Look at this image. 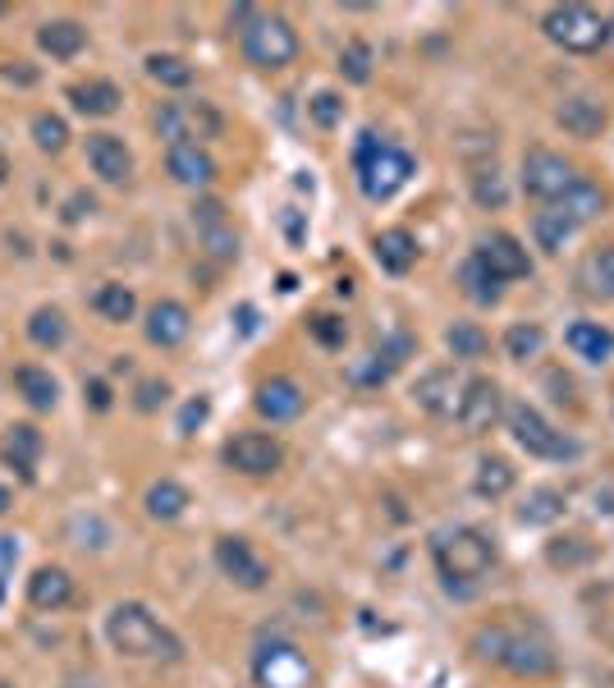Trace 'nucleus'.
Listing matches in <instances>:
<instances>
[{
    "instance_id": "nucleus-11",
    "label": "nucleus",
    "mask_w": 614,
    "mask_h": 688,
    "mask_svg": "<svg viewBox=\"0 0 614 688\" xmlns=\"http://www.w3.org/2000/svg\"><path fill=\"white\" fill-rule=\"evenodd\" d=\"M280 441L276 436H266V432H239L235 441H225V464L235 469V473H248V478H266V473H276L280 469Z\"/></svg>"
},
{
    "instance_id": "nucleus-24",
    "label": "nucleus",
    "mask_w": 614,
    "mask_h": 688,
    "mask_svg": "<svg viewBox=\"0 0 614 688\" xmlns=\"http://www.w3.org/2000/svg\"><path fill=\"white\" fill-rule=\"evenodd\" d=\"M564 340H568V350L578 358H587V363H605L614 354V331L601 326V322H573L564 331Z\"/></svg>"
},
{
    "instance_id": "nucleus-17",
    "label": "nucleus",
    "mask_w": 614,
    "mask_h": 688,
    "mask_svg": "<svg viewBox=\"0 0 614 688\" xmlns=\"http://www.w3.org/2000/svg\"><path fill=\"white\" fill-rule=\"evenodd\" d=\"M252 404H257L261 417H271V423H294V417L303 413V404H307V395H303L298 381L276 376V381H261Z\"/></svg>"
},
{
    "instance_id": "nucleus-6",
    "label": "nucleus",
    "mask_w": 614,
    "mask_h": 688,
    "mask_svg": "<svg viewBox=\"0 0 614 688\" xmlns=\"http://www.w3.org/2000/svg\"><path fill=\"white\" fill-rule=\"evenodd\" d=\"M220 129H225L220 110L211 101H202V97H179V101H166L157 110V134L170 147H179V142L202 147L207 138H220Z\"/></svg>"
},
{
    "instance_id": "nucleus-28",
    "label": "nucleus",
    "mask_w": 614,
    "mask_h": 688,
    "mask_svg": "<svg viewBox=\"0 0 614 688\" xmlns=\"http://www.w3.org/2000/svg\"><path fill=\"white\" fill-rule=\"evenodd\" d=\"M551 207H559L573 225H587V220H596L601 212H605V188L601 184H587V179H578L568 188V194L559 198V203H551Z\"/></svg>"
},
{
    "instance_id": "nucleus-42",
    "label": "nucleus",
    "mask_w": 614,
    "mask_h": 688,
    "mask_svg": "<svg viewBox=\"0 0 614 688\" xmlns=\"http://www.w3.org/2000/svg\"><path fill=\"white\" fill-rule=\"evenodd\" d=\"M32 142L42 147V151H65V142H69V125L60 120V115H51V110L32 115Z\"/></svg>"
},
{
    "instance_id": "nucleus-54",
    "label": "nucleus",
    "mask_w": 614,
    "mask_h": 688,
    "mask_svg": "<svg viewBox=\"0 0 614 688\" xmlns=\"http://www.w3.org/2000/svg\"><path fill=\"white\" fill-rule=\"evenodd\" d=\"M610 42H614V19H610Z\"/></svg>"
},
{
    "instance_id": "nucleus-2",
    "label": "nucleus",
    "mask_w": 614,
    "mask_h": 688,
    "mask_svg": "<svg viewBox=\"0 0 614 688\" xmlns=\"http://www.w3.org/2000/svg\"><path fill=\"white\" fill-rule=\"evenodd\" d=\"M432 560H436L449 592L454 588H473V583L486 579L491 564H495V542L482 528H468V523L464 528H445V532L432 538Z\"/></svg>"
},
{
    "instance_id": "nucleus-43",
    "label": "nucleus",
    "mask_w": 614,
    "mask_h": 688,
    "mask_svg": "<svg viewBox=\"0 0 614 688\" xmlns=\"http://www.w3.org/2000/svg\"><path fill=\"white\" fill-rule=\"evenodd\" d=\"M339 73L349 83H367L372 79V47L367 42H349L339 51Z\"/></svg>"
},
{
    "instance_id": "nucleus-3",
    "label": "nucleus",
    "mask_w": 614,
    "mask_h": 688,
    "mask_svg": "<svg viewBox=\"0 0 614 688\" xmlns=\"http://www.w3.org/2000/svg\"><path fill=\"white\" fill-rule=\"evenodd\" d=\"M473 647H477V657H482V661H495V666L509 670V675H527V679H536V675H551V670H555L551 642H546V638H536V633H527V629L486 625V629H477Z\"/></svg>"
},
{
    "instance_id": "nucleus-44",
    "label": "nucleus",
    "mask_w": 614,
    "mask_h": 688,
    "mask_svg": "<svg viewBox=\"0 0 614 688\" xmlns=\"http://www.w3.org/2000/svg\"><path fill=\"white\" fill-rule=\"evenodd\" d=\"M307 331H313V340L326 344V350H339V344L349 340V326H344L339 317H330V313H317L313 322H307Z\"/></svg>"
},
{
    "instance_id": "nucleus-55",
    "label": "nucleus",
    "mask_w": 614,
    "mask_h": 688,
    "mask_svg": "<svg viewBox=\"0 0 614 688\" xmlns=\"http://www.w3.org/2000/svg\"><path fill=\"white\" fill-rule=\"evenodd\" d=\"M0 14H10V6H0Z\"/></svg>"
},
{
    "instance_id": "nucleus-48",
    "label": "nucleus",
    "mask_w": 614,
    "mask_h": 688,
    "mask_svg": "<svg viewBox=\"0 0 614 688\" xmlns=\"http://www.w3.org/2000/svg\"><path fill=\"white\" fill-rule=\"evenodd\" d=\"M166 400H170V386H166V381H142V386H138V400H133V404H138L142 413H151V409H161Z\"/></svg>"
},
{
    "instance_id": "nucleus-9",
    "label": "nucleus",
    "mask_w": 614,
    "mask_h": 688,
    "mask_svg": "<svg viewBox=\"0 0 614 688\" xmlns=\"http://www.w3.org/2000/svg\"><path fill=\"white\" fill-rule=\"evenodd\" d=\"M573 184H578V175H573V166L559 157V151H551V147H532L527 157H523V188H527L532 198L559 203Z\"/></svg>"
},
{
    "instance_id": "nucleus-41",
    "label": "nucleus",
    "mask_w": 614,
    "mask_h": 688,
    "mask_svg": "<svg viewBox=\"0 0 614 688\" xmlns=\"http://www.w3.org/2000/svg\"><path fill=\"white\" fill-rule=\"evenodd\" d=\"M514 486V469H509V459H482L477 464V495H505Z\"/></svg>"
},
{
    "instance_id": "nucleus-35",
    "label": "nucleus",
    "mask_w": 614,
    "mask_h": 688,
    "mask_svg": "<svg viewBox=\"0 0 614 688\" xmlns=\"http://www.w3.org/2000/svg\"><path fill=\"white\" fill-rule=\"evenodd\" d=\"M28 340L37 350H60L65 344V313L60 308H37L28 317Z\"/></svg>"
},
{
    "instance_id": "nucleus-26",
    "label": "nucleus",
    "mask_w": 614,
    "mask_h": 688,
    "mask_svg": "<svg viewBox=\"0 0 614 688\" xmlns=\"http://www.w3.org/2000/svg\"><path fill=\"white\" fill-rule=\"evenodd\" d=\"M578 285H583V294H592V298H614V244L592 248V253L583 257Z\"/></svg>"
},
{
    "instance_id": "nucleus-53",
    "label": "nucleus",
    "mask_w": 614,
    "mask_h": 688,
    "mask_svg": "<svg viewBox=\"0 0 614 688\" xmlns=\"http://www.w3.org/2000/svg\"><path fill=\"white\" fill-rule=\"evenodd\" d=\"M6 510H10V491H6V486H0V514H6Z\"/></svg>"
},
{
    "instance_id": "nucleus-23",
    "label": "nucleus",
    "mask_w": 614,
    "mask_h": 688,
    "mask_svg": "<svg viewBox=\"0 0 614 688\" xmlns=\"http://www.w3.org/2000/svg\"><path fill=\"white\" fill-rule=\"evenodd\" d=\"M69 101H73V110H79V115H88V120H106V115L120 110L125 92L115 88L110 79H88V83L69 88Z\"/></svg>"
},
{
    "instance_id": "nucleus-32",
    "label": "nucleus",
    "mask_w": 614,
    "mask_h": 688,
    "mask_svg": "<svg viewBox=\"0 0 614 688\" xmlns=\"http://www.w3.org/2000/svg\"><path fill=\"white\" fill-rule=\"evenodd\" d=\"M458 285H464V294L473 303H482V308H491V303H501V281H495L486 266L477 257H468L464 266H458Z\"/></svg>"
},
{
    "instance_id": "nucleus-14",
    "label": "nucleus",
    "mask_w": 614,
    "mask_h": 688,
    "mask_svg": "<svg viewBox=\"0 0 614 688\" xmlns=\"http://www.w3.org/2000/svg\"><path fill=\"white\" fill-rule=\"evenodd\" d=\"M473 257H477L501 285H505V281L532 276V257H527V248H523L514 235H486V239L473 248Z\"/></svg>"
},
{
    "instance_id": "nucleus-10",
    "label": "nucleus",
    "mask_w": 614,
    "mask_h": 688,
    "mask_svg": "<svg viewBox=\"0 0 614 688\" xmlns=\"http://www.w3.org/2000/svg\"><path fill=\"white\" fill-rule=\"evenodd\" d=\"M509 432H514V441H518L527 454H536V459H568V454H578V445H573L564 432H555L532 404H514V409H509Z\"/></svg>"
},
{
    "instance_id": "nucleus-30",
    "label": "nucleus",
    "mask_w": 614,
    "mask_h": 688,
    "mask_svg": "<svg viewBox=\"0 0 614 688\" xmlns=\"http://www.w3.org/2000/svg\"><path fill=\"white\" fill-rule=\"evenodd\" d=\"M573 229H578V225H573L559 207H546V212L532 216V235H536V248H542V253H559Z\"/></svg>"
},
{
    "instance_id": "nucleus-33",
    "label": "nucleus",
    "mask_w": 614,
    "mask_h": 688,
    "mask_svg": "<svg viewBox=\"0 0 614 688\" xmlns=\"http://www.w3.org/2000/svg\"><path fill=\"white\" fill-rule=\"evenodd\" d=\"M188 510V491L179 486V482H170V478H161V482H151L147 486V514L151 519H179Z\"/></svg>"
},
{
    "instance_id": "nucleus-15",
    "label": "nucleus",
    "mask_w": 614,
    "mask_h": 688,
    "mask_svg": "<svg viewBox=\"0 0 614 688\" xmlns=\"http://www.w3.org/2000/svg\"><path fill=\"white\" fill-rule=\"evenodd\" d=\"M417 404L432 417H458V400H464V381L454 376V367H432L417 381Z\"/></svg>"
},
{
    "instance_id": "nucleus-8",
    "label": "nucleus",
    "mask_w": 614,
    "mask_h": 688,
    "mask_svg": "<svg viewBox=\"0 0 614 688\" xmlns=\"http://www.w3.org/2000/svg\"><path fill=\"white\" fill-rule=\"evenodd\" d=\"M252 679L257 688H307L313 684V661L294 642H261L252 652Z\"/></svg>"
},
{
    "instance_id": "nucleus-21",
    "label": "nucleus",
    "mask_w": 614,
    "mask_h": 688,
    "mask_svg": "<svg viewBox=\"0 0 614 688\" xmlns=\"http://www.w3.org/2000/svg\"><path fill=\"white\" fill-rule=\"evenodd\" d=\"M37 47H42L51 60H73L88 47V28L79 19H51L37 28Z\"/></svg>"
},
{
    "instance_id": "nucleus-50",
    "label": "nucleus",
    "mask_w": 614,
    "mask_h": 688,
    "mask_svg": "<svg viewBox=\"0 0 614 688\" xmlns=\"http://www.w3.org/2000/svg\"><path fill=\"white\" fill-rule=\"evenodd\" d=\"M83 212H92V198L88 194H73L69 207H65V220H83Z\"/></svg>"
},
{
    "instance_id": "nucleus-16",
    "label": "nucleus",
    "mask_w": 614,
    "mask_h": 688,
    "mask_svg": "<svg viewBox=\"0 0 614 688\" xmlns=\"http://www.w3.org/2000/svg\"><path fill=\"white\" fill-rule=\"evenodd\" d=\"M88 166L106 184H125L133 175V151L125 147V138H115V134H88Z\"/></svg>"
},
{
    "instance_id": "nucleus-47",
    "label": "nucleus",
    "mask_w": 614,
    "mask_h": 688,
    "mask_svg": "<svg viewBox=\"0 0 614 688\" xmlns=\"http://www.w3.org/2000/svg\"><path fill=\"white\" fill-rule=\"evenodd\" d=\"M207 413H211L207 395L188 400V404H184V413H179V436H194V427H202V423H207Z\"/></svg>"
},
{
    "instance_id": "nucleus-52",
    "label": "nucleus",
    "mask_w": 614,
    "mask_h": 688,
    "mask_svg": "<svg viewBox=\"0 0 614 688\" xmlns=\"http://www.w3.org/2000/svg\"><path fill=\"white\" fill-rule=\"evenodd\" d=\"M10 179V157H6V147H0V184Z\"/></svg>"
},
{
    "instance_id": "nucleus-38",
    "label": "nucleus",
    "mask_w": 614,
    "mask_h": 688,
    "mask_svg": "<svg viewBox=\"0 0 614 688\" xmlns=\"http://www.w3.org/2000/svg\"><path fill=\"white\" fill-rule=\"evenodd\" d=\"M147 73H151V79H157L161 88H188V83H194V65H188L184 56H147Z\"/></svg>"
},
{
    "instance_id": "nucleus-40",
    "label": "nucleus",
    "mask_w": 614,
    "mask_h": 688,
    "mask_svg": "<svg viewBox=\"0 0 614 688\" xmlns=\"http://www.w3.org/2000/svg\"><path fill=\"white\" fill-rule=\"evenodd\" d=\"M390 372H395V363L386 358V354H367V358H358V363H349V372H344V376H349L354 381V386H363V391H372V386H386V381H390Z\"/></svg>"
},
{
    "instance_id": "nucleus-13",
    "label": "nucleus",
    "mask_w": 614,
    "mask_h": 688,
    "mask_svg": "<svg viewBox=\"0 0 614 688\" xmlns=\"http://www.w3.org/2000/svg\"><path fill=\"white\" fill-rule=\"evenodd\" d=\"M216 564H220V573H225L229 583H239V588H248V592H257V588L271 583V564H266V560L252 551V542H244V538H220V542H216Z\"/></svg>"
},
{
    "instance_id": "nucleus-20",
    "label": "nucleus",
    "mask_w": 614,
    "mask_h": 688,
    "mask_svg": "<svg viewBox=\"0 0 614 688\" xmlns=\"http://www.w3.org/2000/svg\"><path fill=\"white\" fill-rule=\"evenodd\" d=\"M28 601L37 606V610H65L69 601H73V579L60 569V564H42L28 579Z\"/></svg>"
},
{
    "instance_id": "nucleus-29",
    "label": "nucleus",
    "mask_w": 614,
    "mask_h": 688,
    "mask_svg": "<svg viewBox=\"0 0 614 688\" xmlns=\"http://www.w3.org/2000/svg\"><path fill=\"white\" fill-rule=\"evenodd\" d=\"M0 454L10 459V464L32 482V469H37V454H42V432L37 427H28V423H19V427H10V436H6V445H0Z\"/></svg>"
},
{
    "instance_id": "nucleus-18",
    "label": "nucleus",
    "mask_w": 614,
    "mask_h": 688,
    "mask_svg": "<svg viewBox=\"0 0 614 688\" xmlns=\"http://www.w3.org/2000/svg\"><path fill=\"white\" fill-rule=\"evenodd\" d=\"M188 331H194V317H188V308H184L179 298L151 303V313H147V340H151V344H161V350H175V344L188 340Z\"/></svg>"
},
{
    "instance_id": "nucleus-39",
    "label": "nucleus",
    "mask_w": 614,
    "mask_h": 688,
    "mask_svg": "<svg viewBox=\"0 0 614 688\" xmlns=\"http://www.w3.org/2000/svg\"><path fill=\"white\" fill-rule=\"evenodd\" d=\"M559 514H564V495H559L555 486H536V491L527 495V505L518 510L523 523H555Z\"/></svg>"
},
{
    "instance_id": "nucleus-31",
    "label": "nucleus",
    "mask_w": 614,
    "mask_h": 688,
    "mask_svg": "<svg viewBox=\"0 0 614 688\" xmlns=\"http://www.w3.org/2000/svg\"><path fill=\"white\" fill-rule=\"evenodd\" d=\"M92 313H97V317H106V322H129V317L138 313V298H133V289H129V285H115V281H106V285L92 294Z\"/></svg>"
},
{
    "instance_id": "nucleus-4",
    "label": "nucleus",
    "mask_w": 614,
    "mask_h": 688,
    "mask_svg": "<svg viewBox=\"0 0 614 688\" xmlns=\"http://www.w3.org/2000/svg\"><path fill=\"white\" fill-rule=\"evenodd\" d=\"M354 170H358V188L372 198V203H390L399 188L413 179V157L404 147L376 138V134H363L358 147H354Z\"/></svg>"
},
{
    "instance_id": "nucleus-27",
    "label": "nucleus",
    "mask_w": 614,
    "mask_h": 688,
    "mask_svg": "<svg viewBox=\"0 0 614 688\" xmlns=\"http://www.w3.org/2000/svg\"><path fill=\"white\" fill-rule=\"evenodd\" d=\"M14 391L32 404V409H56L60 400V386H56V376L47 367H37V363H23L14 367Z\"/></svg>"
},
{
    "instance_id": "nucleus-46",
    "label": "nucleus",
    "mask_w": 614,
    "mask_h": 688,
    "mask_svg": "<svg viewBox=\"0 0 614 688\" xmlns=\"http://www.w3.org/2000/svg\"><path fill=\"white\" fill-rule=\"evenodd\" d=\"M307 110H313V120H317L321 129H335V125L344 120V101H339L335 92H317L313 101H307Z\"/></svg>"
},
{
    "instance_id": "nucleus-45",
    "label": "nucleus",
    "mask_w": 614,
    "mask_h": 688,
    "mask_svg": "<svg viewBox=\"0 0 614 688\" xmlns=\"http://www.w3.org/2000/svg\"><path fill=\"white\" fill-rule=\"evenodd\" d=\"M473 198L482 207H505V184H501V175H495V170H477L473 175Z\"/></svg>"
},
{
    "instance_id": "nucleus-37",
    "label": "nucleus",
    "mask_w": 614,
    "mask_h": 688,
    "mask_svg": "<svg viewBox=\"0 0 614 688\" xmlns=\"http://www.w3.org/2000/svg\"><path fill=\"white\" fill-rule=\"evenodd\" d=\"M445 344H449L454 358H482V354L491 350V335H486L482 326H473V322H454V326L445 331Z\"/></svg>"
},
{
    "instance_id": "nucleus-22",
    "label": "nucleus",
    "mask_w": 614,
    "mask_h": 688,
    "mask_svg": "<svg viewBox=\"0 0 614 688\" xmlns=\"http://www.w3.org/2000/svg\"><path fill=\"white\" fill-rule=\"evenodd\" d=\"M555 120H559V125H564L573 138H596V134H601V125H605V101H596V97L578 92V97L559 101Z\"/></svg>"
},
{
    "instance_id": "nucleus-25",
    "label": "nucleus",
    "mask_w": 614,
    "mask_h": 688,
    "mask_svg": "<svg viewBox=\"0 0 614 688\" xmlns=\"http://www.w3.org/2000/svg\"><path fill=\"white\" fill-rule=\"evenodd\" d=\"M376 262H380V272H390V276L413 272L417 239L408 235V229H386V235H376Z\"/></svg>"
},
{
    "instance_id": "nucleus-12",
    "label": "nucleus",
    "mask_w": 614,
    "mask_h": 688,
    "mask_svg": "<svg viewBox=\"0 0 614 688\" xmlns=\"http://www.w3.org/2000/svg\"><path fill=\"white\" fill-rule=\"evenodd\" d=\"M501 409H505L501 386H495L491 376H473V381H464V400H458V417H454V423L464 427L468 436H482V432L495 427Z\"/></svg>"
},
{
    "instance_id": "nucleus-34",
    "label": "nucleus",
    "mask_w": 614,
    "mask_h": 688,
    "mask_svg": "<svg viewBox=\"0 0 614 688\" xmlns=\"http://www.w3.org/2000/svg\"><path fill=\"white\" fill-rule=\"evenodd\" d=\"M194 220L207 229L202 239H207V244H211L220 257H229V253L239 248V239H235V235H229V229H225V207H220V203H198V207H194Z\"/></svg>"
},
{
    "instance_id": "nucleus-36",
    "label": "nucleus",
    "mask_w": 614,
    "mask_h": 688,
    "mask_svg": "<svg viewBox=\"0 0 614 688\" xmlns=\"http://www.w3.org/2000/svg\"><path fill=\"white\" fill-rule=\"evenodd\" d=\"M542 344H546V331L536 326V322H514V326L505 331V354H509L514 363L536 358V354H542Z\"/></svg>"
},
{
    "instance_id": "nucleus-1",
    "label": "nucleus",
    "mask_w": 614,
    "mask_h": 688,
    "mask_svg": "<svg viewBox=\"0 0 614 688\" xmlns=\"http://www.w3.org/2000/svg\"><path fill=\"white\" fill-rule=\"evenodd\" d=\"M106 638L120 657H133V661H179L184 657V642L151 616L142 601H120L106 616Z\"/></svg>"
},
{
    "instance_id": "nucleus-19",
    "label": "nucleus",
    "mask_w": 614,
    "mask_h": 688,
    "mask_svg": "<svg viewBox=\"0 0 614 688\" xmlns=\"http://www.w3.org/2000/svg\"><path fill=\"white\" fill-rule=\"evenodd\" d=\"M166 170H170V179L184 184V188H207V184L216 179V161L207 157L202 147H188V142H179V147L166 151Z\"/></svg>"
},
{
    "instance_id": "nucleus-56",
    "label": "nucleus",
    "mask_w": 614,
    "mask_h": 688,
    "mask_svg": "<svg viewBox=\"0 0 614 688\" xmlns=\"http://www.w3.org/2000/svg\"><path fill=\"white\" fill-rule=\"evenodd\" d=\"M0 688H10V684H0Z\"/></svg>"
},
{
    "instance_id": "nucleus-7",
    "label": "nucleus",
    "mask_w": 614,
    "mask_h": 688,
    "mask_svg": "<svg viewBox=\"0 0 614 688\" xmlns=\"http://www.w3.org/2000/svg\"><path fill=\"white\" fill-rule=\"evenodd\" d=\"M542 32L568 56H592V51H601V42H610V23L592 6H555V10H546Z\"/></svg>"
},
{
    "instance_id": "nucleus-5",
    "label": "nucleus",
    "mask_w": 614,
    "mask_h": 688,
    "mask_svg": "<svg viewBox=\"0 0 614 688\" xmlns=\"http://www.w3.org/2000/svg\"><path fill=\"white\" fill-rule=\"evenodd\" d=\"M239 42H244L248 65H257V69H285L298 60V32L289 28L285 14L252 10V19L239 28Z\"/></svg>"
},
{
    "instance_id": "nucleus-49",
    "label": "nucleus",
    "mask_w": 614,
    "mask_h": 688,
    "mask_svg": "<svg viewBox=\"0 0 614 688\" xmlns=\"http://www.w3.org/2000/svg\"><path fill=\"white\" fill-rule=\"evenodd\" d=\"M83 395H88V404H92L97 413H106V409H110V386H106L101 376H92V381H88V386H83Z\"/></svg>"
},
{
    "instance_id": "nucleus-51",
    "label": "nucleus",
    "mask_w": 614,
    "mask_h": 688,
    "mask_svg": "<svg viewBox=\"0 0 614 688\" xmlns=\"http://www.w3.org/2000/svg\"><path fill=\"white\" fill-rule=\"evenodd\" d=\"M0 73H6V79H10V83H32V79H37V73H32V69H23V60L6 65V69H0Z\"/></svg>"
}]
</instances>
